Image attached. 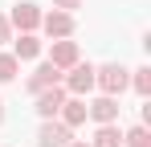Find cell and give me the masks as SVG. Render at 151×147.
I'll use <instances>...</instances> for the list:
<instances>
[{"instance_id":"8fae6325","label":"cell","mask_w":151,"mask_h":147,"mask_svg":"<svg viewBox=\"0 0 151 147\" xmlns=\"http://www.w3.org/2000/svg\"><path fill=\"white\" fill-rule=\"evenodd\" d=\"M90 147H123V135H119V127H114V122H102Z\"/></svg>"},{"instance_id":"5b68a950","label":"cell","mask_w":151,"mask_h":147,"mask_svg":"<svg viewBox=\"0 0 151 147\" xmlns=\"http://www.w3.org/2000/svg\"><path fill=\"white\" fill-rule=\"evenodd\" d=\"M65 90H61V86H49V90H41V94H37V106H33V110H37V115H41V119H53V115H57V110H61V102H65Z\"/></svg>"},{"instance_id":"3957f363","label":"cell","mask_w":151,"mask_h":147,"mask_svg":"<svg viewBox=\"0 0 151 147\" xmlns=\"http://www.w3.org/2000/svg\"><path fill=\"white\" fill-rule=\"evenodd\" d=\"M65 143H74L70 127H65V122H53V119H45V127L37 131V147H65Z\"/></svg>"},{"instance_id":"9c48e42d","label":"cell","mask_w":151,"mask_h":147,"mask_svg":"<svg viewBox=\"0 0 151 147\" xmlns=\"http://www.w3.org/2000/svg\"><path fill=\"white\" fill-rule=\"evenodd\" d=\"M8 24H17L21 33H33L37 24H41V12H37V4H17L12 8V21Z\"/></svg>"},{"instance_id":"30bf717a","label":"cell","mask_w":151,"mask_h":147,"mask_svg":"<svg viewBox=\"0 0 151 147\" xmlns=\"http://www.w3.org/2000/svg\"><path fill=\"white\" fill-rule=\"evenodd\" d=\"M57 115H61V122L74 131V127H82V122H86V102H82V98H65Z\"/></svg>"},{"instance_id":"5bb4252c","label":"cell","mask_w":151,"mask_h":147,"mask_svg":"<svg viewBox=\"0 0 151 147\" xmlns=\"http://www.w3.org/2000/svg\"><path fill=\"white\" fill-rule=\"evenodd\" d=\"M17 70H21V61H17L12 53H0V82H12Z\"/></svg>"},{"instance_id":"6da1fadb","label":"cell","mask_w":151,"mask_h":147,"mask_svg":"<svg viewBox=\"0 0 151 147\" xmlns=\"http://www.w3.org/2000/svg\"><path fill=\"white\" fill-rule=\"evenodd\" d=\"M127 74L131 70H123V66H119V61H110V66H98V70H94V86H102V94H123L127 86H131V78H127Z\"/></svg>"},{"instance_id":"d6986e66","label":"cell","mask_w":151,"mask_h":147,"mask_svg":"<svg viewBox=\"0 0 151 147\" xmlns=\"http://www.w3.org/2000/svg\"><path fill=\"white\" fill-rule=\"evenodd\" d=\"M0 122H4V102H0Z\"/></svg>"},{"instance_id":"7a4b0ae2","label":"cell","mask_w":151,"mask_h":147,"mask_svg":"<svg viewBox=\"0 0 151 147\" xmlns=\"http://www.w3.org/2000/svg\"><path fill=\"white\" fill-rule=\"evenodd\" d=\"M90 86H94V66H90V61H74V66H70V74H65V94L82 98Z\"/></svg>"},{"instance_id":"2e32d148","label":"cell","mask_w":151,"mask_h":147,"mask_svg":"<svg viewBox=\"0 0 151 147\" xmlns=\"http://www.w3.org/2000/svg\"><path fill=\"white\" fill-rule=\"evenodd\" d=\"M4 41H12V24H8V17H0V45Z\"/></svg>"},{"instance_id":"8992f818","label":"cell","mask_w":151,"mask_h":147,"mask_svg":"<svg viewBox=\"0 0 151 147\" xmlns=\"http://www.w3.org/2000/svg\"><path fill=\"white\" fill-rule=\"evenodd\" d=\"M57 82H61V70H57L53 61H45V66H37V70L29 74V90H33V94L49 90V86H57Z\"/></svg>"},{"instance_id":"e0dca14e","label":"cell","mask_w":151,"mask_h":147,"mask_svg":"<svg viewBox=\"0 0 151 147\" xmlns=\"http://www.w3.org/2000/svg\"><path fill=\"white\" fill-rule=\"evenodd\" d=\"M53 8H61V12H74V8H82V0H53Z\"/></svg>"},{"instance_id":"ba28073f","label":"cell","mask_w":151,"mask_h":147,"mask_svg":"<svg viewBox=\"0 0 151 147\" xmlns=\"http://www.w3.org/2000/svg\"><path fill=\"white\" fill-rule=\"evenodd\" d=\"M49 61L57 66V70H70V66L78 61V41H70V37L53 41V49H49Z\"/></svg>"},{"instance_id":"52a82bcc","label":"cell","mask_w":151,"mask_h":147,"mask_svg":"<svg viewBox=\"0 0 151 147\" xmlns=\"http://www.w3.org/2000/svg\"><path fill=\"white\" fill-rule=\"evenodd\" d=\"M41 24H45V33H49V37H57V41H61V37H70V33H74V12L53 8L49 17H41Z\"/></svg>"},{"instance_id":"7c38bea8","label":"cell","mask_w":151,"mask_h":147,"mask_svg":"<svg viewBox=\"0 0 151 147\" xmlns=\"http://www.w3.org/2000/svg\"><path fill=\"white\" fill-rule=\"evenodd\" d=\"M37 53H41V41H37L33 33H21V41H17V53H12V57H17V61H29V57H37Z\"/></svg>"},{"instance_id":"277c9868","label":"cell","mask_w":151,"mask_h":147,"mask_svg":"<svg viewBox=\"0 0 151 147\" xmlns=\"http://www.w3.org/2000/svg\"><path fill=\"white\" fill-rule=\"evenodd\" d=\"M119 110H123V106H119V98H110V94L94 98V102L86 106V115L98 122V127H102V122H114V119H119Z\"/></svg>"},{"instance_id":"4fadbf2b","label":"cell","mask_w":151,"mask_h":147,"mask_svg":"<svg viewBox=\"0 0 151 147\" xmlns=\"http://www.w3.org/2000/svg\"><path fill=\"white\" fill-rule=\"evenodd\" d=\"M123 147H151V135H147V127H131L123 135Z\"/></svg>"},{"instance_id":"9a60e30c","label":"cell","mask_w":151,"mask_h":147,"mask_svg":"<svg viewBox=\"0 0 151 147\" xmlns=\"http://www.w3.org/2000/svg\"><path fill=\"white\" fill-rule=\"evenodd\" d=\"M131 86L139 90V94H151V70L143 66V70H135V78H131Z\"/></svg>"},{"instance_id":"ac0fdd59","label":"cell","mask_w":151,"mask_h":147,"mask_svg":"<svg viewBox=\"0 0 151 147\" xmlns=\"http://www.w3.org/2000/svg\"><path fill=\"white\" fill-rule=\"evenodd\" d=\"M65 147H90V143H65Z\"/></svg>"}]
</instances>
